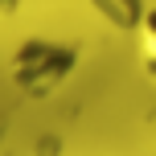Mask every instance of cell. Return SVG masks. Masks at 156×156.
<instances>
[{
	"mask_svg": "<svg viewBox=\"0 0 156 156\" xmlns=\"http://www.w3.org/2000/svg\"><path fill=\"white\" fill-rule=\"evenodd\" d=\"M136 29V54H140V66L148 74V82L156 86V8H144L140 21L132 25Z\"/></svg>",
	"mask_w": 156,
	"mask_h": 156,
	"instance_id": "1",
	"label": "cell"
}]
</instances>
